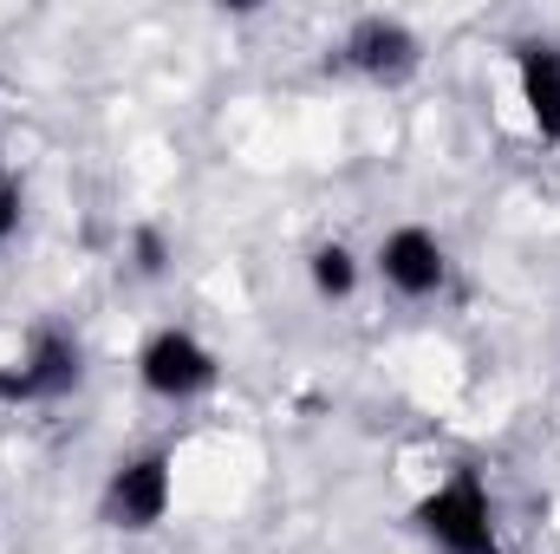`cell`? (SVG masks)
Instances as JSON below:
<instances>
[{"mask_svg":"<svg viewBox=\"0 0 560 554\" xmlns=\"http://www.w3.org/2000/svg\"><path fill=\"white\" fill-rule=\"evenodd\" d=\"M418 535L436 554H502V535H495V496L482 483L476 463H456L430 496H418L411 509Z\"/></svg>","mask_w":560,"mask_h":554,"instance_id":"cell-1","label":"cell"},{"mask_svg":"<svg viewBox=\"0 0 560 554\" xmlns=\"http://www.w3.org/2000/svg\"><path fill=\"white\" fill-rule=\"evenodd\" d=\"M85 379V353L66 326H33L26 353L0 366V405H52L66 392H79Z\"/></svg>","mask_w":560,"mask_h":554,"instance_id":"cell-2","label":"cell"},{"mask_svg":"<svg viewBox=\"0 0 560 554\" xmlns=\"http://www.w3.org/2000/svg\"><path fill=\"white\" fill-rule=\"evenodd\" d=\"M215 379H222V359L189 333V326H156L150 339H143L138 353V385L150 399H170V405H189V399H202V392H215Z\"/></svg>","mask_w":560,"mask_h":554,"instance_id":"cell-3","label":"cell"},{"mask_svg":"<svg viewBox=\"0 0 560 554\" xmlns=\"http://www.w3.org/2000/svg\"><path fill=\"white\" fill-rule=\"evenodd\" d=\"M176 503V470H170V450H143V457H125L112 476H105V496H98V516L105 529H125V535H143L170 516Z\"/></svg>","mask_w":560,"mask_h":554,"instance_id":"cell-4","label":"cell"},{"mask_svg":"<svg viewBox=\"0 0 560 554\" xmlns=\"http://www.w3.org/2000/svg\"><path fill=\"white\" fill-rule=\"evenodd\" d=\"M332 59H339L346 72L372 79V85H405L423 66V39L405 20H392V13H365V20L346 26V39H339Z\"/></svg>","mask_w":560,"mask_h":554,"instance_id":"cell-5","label":"cell"},{"mask_svg":"<svg viewBox=\"0 0 560 554\" xmlns=\"http://www.w3.org/2000/svg\"><path fill=\"white\" fill-rule=\"evenodd\" d=\"M378 280L392 293H405V300H430L450 280V255H443V242L423 222H405V229H392L378 242Z\"/></svg>","mask_w":560,"mask_h":554,"instance_id":"cell-6","label":"cell"},{"mask_svg":"<svg viewBox=\"0 0 560 554\" xmlns=\"http://www.w3.org/2000/svg\"><path fill=\"white\" fill-rule=\"evenodd\" d=\"M515 85L535 138L560 143V46L555 39H515Z\"/></svg>","mask_w":560,"mask_h":554,"instance_id":"cell-7","label":"cell"},{"mask_svg":"<svg viewBox=\"0 0 560 554\" xmlns=\"http://www.w3.org/2000/svg\"><path fill=\"white\" fill-rule=\"evenodd\" d=\"M306 280H313L319 300H352V293H359V262H352V249H346V242H319V249L306 255Z\"/></svg>","mask_w":560,"mask_h":554,"instance_id":"cell-8","label":"cell"},{"mask_svg":"<svg viewBox=\"0 0 560 554\" xmlns=\"http://www.w3.org/2000/svg\"><path fill=\"white\" fill-rule=\"evenodd\" d=\"M131 255H138V275H163V262H170V249H163L156 229H138L131 235Z\"/></svg>","mask_w":560,"mask_h":554,"instance_id":"cell-9","label":"cell"},{"mask_svg":"<svg viewBox=\"0 0 560 554\" xmlns=\"http://www.w3.org/2000/svg\"><path fill=\"white\" fill-rule=\"evenodd\" d=\"M13 229H20V183L0 176V249L13 242Z\"/></svg>","mask_w":560,"mask_h":554,"instance_id":"cell-10","label":"cell"}]
</instances>
